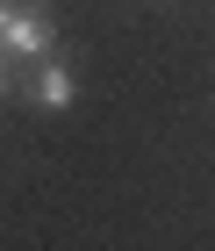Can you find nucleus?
<instances>
[{
	"instance_id": "nucleus-1",
	"label": "nucleus",
	"mask_w": 215,
	"mask_h": 251,
	"mask_svg": "<svg viewBox=\"0 0 215 251\" xmlns=\"http://www.w3.org/2000/svg\"><path fill=\"white\" fill-rule=\"evenodd\" d=\"M0 50L7 58H50V15L0 0Z\"/></svg>"
},
{
	"instance_id": "nucleus-2",
	"label": "nucleus",
	"mask_w": 215,
	"mask_h": 251,
	"mask_svg": "<svg viewBox=\"0 0 215 251\" xmlns=\"http://www.w3.org/2000/svg\"><path fill=\"white\" fill-rule=\"evenodd\" d=\"M72 94H79V86H72V72H65L58 58H36V86H29V100H36L43 115H58V108H72Z\"/></svg>"
},
{
	"instance_id": "nucleus-3",
	"label": "nucleus",
	"mask_w": 215,
	"mask_h": 251,
	"mask_svg": "<svg viewBox=\"0 0 215 251\" xmlns=\"http://www.w3.org/2000/svg\"><path fill=\"white\" fill-rule=\"evenodd\" d=\"M0 94H7V50H0Z\"/></svg>"
}]
</instances>
